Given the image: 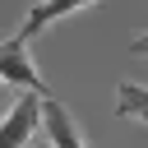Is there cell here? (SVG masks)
Returning a JSON list of instances; mask_svg holds the SVG:
<instances>
[{"mask_svg": "<svg viewBox=\"0 0 148 148\" xmlns=\"http://www.w3.org/2000/svg\"><path fill=\"white\" fill-rule=\"evenodd\" d=\"M130 56H148V32H139V37L130 42Z\"/></svg>", "mask_w": 148, "mask_h": 148, "instance_id": "6", "label": "cell"}, {"mask_svg": "<svg viewBox=\"0 0 148 148\" xmlns=\"http://www.w3.org/2000/svg\"><path fill=\"white\" fill-rule=\"evenodd\" d=\"M42 106H46V92H28L23 102H14L0 120V148H28L32 130L42 125Z\"/></svg>", "mask_w": 148, "mask_h": 148, "instance_id": "1", "label": "cell"}, {"mask_svg": "<svg viewBox=\"0 0 148 148\" xmlns=\"http://www.w3.org/2000/svg\"><path fill=\"white\" fill-rule=\"evenodd\" d=\"M0 79L5 83H18V88H28V92H46L42 88V79H37V69H32V60H28V42L14 32L9 42H5V51H0Z\"/></svg>", "mask_w": 148, "mask_h": 148, "instance_id": "2", "label": "cell"}, {"mask_svg": "<svg viewBox=\"0 0 148 148\" xmlns=\"http://www.w3.org/2000/svg\"><path fill=\"white\" fill-rule=\"evenodd\" d=\"M42 130H46V143H51V148H92V143L79 134V125H74V116L65 111V102H56L51 92H46V106H42Z\"/></svg>", "mask_w": 148, "mask_h": 148, "instance_id": "3", "label": "cell"}, {"mask_svg": "<svg viewBox=\"0 0 148 148\" xmlns=\"http://www.w3.org/2000/svg\"><path fill=\"white\" fill-rule=\"evenodd\" d=\"M88 5H97V0H37V5L28 9V18H23L18 37H23V42H32L42 28H51L56 18H65V14H79V9H88Z\"/></svg>", "mask_w": 148, "mask_h": 148, "instance_id": "4", "label": "cell"}, {"mask_svg": "<svg viewBox=\"0 0 148 148\" xmlns=\"http://www.w3.org/2000/svg\"><path fill=\"white\" fill-rule=\"evenodd\" d=\"M116 116L148 125V83H120L116 88Z\"/></svg>", "mask_w": 148, "mask_h": 148, "instance_id": "5", "label": "cell"}]
</instances>
